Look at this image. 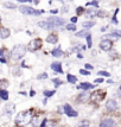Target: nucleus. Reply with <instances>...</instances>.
Listing matches in <instances>:
<instances>
[{
	"label": "nucleus",
	"instance_id": "1",
	"mask_svg": "<svg viewBox=\"0 0 121 127\" xmlns=\"http://www.w3.org/2000/svg\"><path fill=\"white\" fill-rule=\"evenodd\" d=\"M32 120V109L30 111H24L20 112L16 118V124L17 125H26Z\"/></svg>",
	"mask_w": 121,
	"mask_h": 127
},
{
	"label": "nucleus",
	"instance_id": "2",
	"mask_svg": "<svg viewBox=\"0 0 121 127\" xmlns=\"http://www.w3.org/2000/svg\"><path fill=\"white\" fill-rule=\"evenodd\" d=\"M25 52H26V46H25V45H23V44L16 45V46L12 49V51H11L12 60H14V61H17V60H20L22 57H24Z\"/></svg>",
	"mask_w": 121,
	"mask_h": 127
},
{
	"label": "nucleus",
	"instance_id": "3",
	"mask_svg": "<svg viewBox=\"0 0 121 127\" xmlns=\"http://www.w3.org/2000/svg\"><path fill=\"white\" fill-rule=\"evenodd\" d=\"M19 11L24 14H29V16H39L40 14V11H36L32 7H29V6H20Z\"/></svg>",
	"mask_w": 121,
	"mask_h": 127
},
{
	"label": "nucleus",
	"instance_id": "4",
	"mask_svg": "<svg viewBox=\"0 0 121 127\" xmlns=\"http://www.w3.org/2000/svg\"><path fill=\"white\" fill-rule=\"evenodd\" d=\"M40 48H42V40L40 39H32L28 45V49L30 51H36Z\"/></svg>",
	"mask_w": 121,
	"mask_h": 127
},
{
	"label": "nucleus",
	"instance_id": "5",
	"mask_svg": "<svg viewBox=\"0 0 121 127\" xmlns=\"http://www.w3.org/2000/svg\"><path fill=\"white\" fill-rule=\"evenodd\" d=\"M48 22H50L54 26H62V25H64V20L60 18V17H50L49 19H48Z\"/></svg>",
	"mask_w": 121,
	"mask_h": 127
},
{
	"label": "nucleus",
	"instance_id": "6",
	"mask_svg": "<svg viewBox=\"0 0 121 127\" xmlns=\"http://www.w3.org/2000/svg\"><path fill=\"white\" fill-rule=\"evenodd\" d=\"M103 93L101 92V90H96V92H94L93 94L90 95V99L93 100L94 102H97V101H101V100H103Z\"/></svg>",
	"mask_w": 121,
	"mask_h": 127
},
{
	"label": "nucleus",
	"instance_id": "7",
	"mask_svg": "<svg viewBox=\"0 0 121 127\" xmlns=\"http://www.w3.org/2000/svg\"><path fill=\"white\" fill-rule=\"evenodd\" d=\"M63 109H64L65 115H68V116H77V112L74 111V109L71 108V106L68 105V103L63 106Z\"/></svg>",
	"mask_w": 121,
	"mask_h": 127
},
{
	"label": "nucleus",
	"instance_id": "8",
	"mask_svg": "<svg viewBox=\"0 0 121 127\" xmlns=\"http://www.w3.org/2000/svg\"><path fill=\"white\" fill-rule=\"evenodd\" d=\"M100 49L103 50V51H109V50L112 49V42L103 39V40L100 43Z\"/></svg>",
	"mask_w": 121,
	"mask_h": 127
},
{
	"label": "nucleus",
	"instance_id": "9",
	"mask_svg": "<svg viewBox=\"0 0 121 127\" xmlns=\"http://www.w3.org/2000/svg\"><path fill=\"white\" fill-rule=\"evenodd\" d=\"M100 127H115V122H114V120L107 118V119H103V120L101 121Z\"/></svg>",
	"mask_w": 121,
	"mask_h": 127
},
{
	"label": "nucleus",
	"instance_id": "10",
	"mask_svg": "<svg viewBox=\"0 0 121 127\" xmlns=\"http://www.w3.org/2000/svg\"><path fill=\"white\" fill-rule=\"evenodd\" d=\"M107 109H108V111H115L116 108H118V102H116L115 100H108V101H107Z\"/></svg>",
	"mask_w": 121,
	"mask_h": 127
},
{
	"label": "nucleus",
	"instance_id": "11",
	"mask_svg": "<svg viewBox=\"0 0 121 127\" xmlns=\"http://www.w3.org/2000/svg\"><path fill=\"white\" fill-rule=\"evenodd\" d=\"M51 69L54 70V71L58 72V74H62L63 70H62V63L60 62H54L52 64H51Z\"/></svg>",
	"mask_w": 121,
	"mask_h": 127
},
{
	"label": "nucleus",
	"instance_id": "12",
	"mask_svg": "<svg viewBox=\"0 0 121 127\" xmlns=\"http://www.w3.org/2000/svg\"><path fill=\"white\" fill-rule=\"evenodd\" d=\"M38 26H40V28L44 29V30H52V29L55 28L50 22H39Z\"/></svg>",
	"mask_w": 121,
	"mask_h": 127
},
{
	"label": "nucleus",
	"instance_id": "13",
	"mask_svg": "<svg viewBox=\"0 0 121 127\" xmlns=\"http://www.w3.org/2000/svg\"><path fill=\"white\" fill-rule=\"evenodd\" d=\"M10 34H11V32H10L8 29H0V37H1L2 39L8 38Z\"/></svg>",
	"mask_w": 121,
	"mask_h": 127
},
{
	"label": "nucleus",
	"instance_id": "14",
	"mask_svg": "<svg viewBox=\"0 0 121 127\" xmlns=\"http://www.w3.org/2000/svg\"><path fill=\"white\" fill-rule=\"evenodd\" d=\"M78 89H83V90H88V89H93L94 86L93 84H90V83L88 82H83L81 83V84H78V87H77Z\"/></svg>",
	"mask_w": 121,
	"mask_h": 127
},
{
	"label": "nucleus",
	"instance_id": "15",
	"mask_svg": "<svg viewBox=\"0 0 121 127\" xmlns=\"http://www.w3.org/2000/svg\"><path fill=\"white\" fill-rule=\"evenodd\" d=\"M46 42L50 43V44H56L57 42H58V39H57V36L56 34H50L48 36V38H46Z\"/></svg>",
	"mask_w": 121,
	"mask_h": 127
},
{
	"label": "nucleus",
	"instance_id": "16",
	"mask_svg": "<svg viewBox=\"0 0 121 127\" xmlns=\"http://www.w3.org/2000/svg\"><path fill=\"white\" fill-rule=\"evenodd\" d=\"M78 96H80V97H78V100H80L81 102H86V101L90 97V95H89L88 93H86V92H84V93H82V94H80Z\"/></svg>",
	"mask_w": 121,
	"mask_h": 127
},
{
	"label": "nucleus",
	"instance_id": "17",
	"mask_svg": "<svg viewBox=\"0 0 121 127\" xmlns=\"http://www.w3.org/2000/svg\"><path fill=\"white\" fill-rule=\"evenodd\" d=\"M52 55L55 57H60V56H63V51L60 49H54L52 50Z\"/></svg>",
	"mask_w": 121,
	"mask_h": 127
},
{
	"label": "nucleus",
	"instance_id": "18",
	"mask_svg": "<svg viewBox=\"0 0 121 127\" xmlns=\"http://www.w3.org/2000/svg\"><path fill=\"white\" fill-rule=\"evenodd\" d=\"M0 97L2 100H7L8 99V93L4 90V89H0Z\"/></svg>",
	"mask_w": 121,
	"mask_h": 127
},
{
	"label": "nucleus",
	"instance_id": "19",
	"mask_svg": "<svg viewBox=\"0 0 121 127\" xmlns=\"http://www.w3.org/2000/svg\"><path fill=\"white\" fill-rule=\"evenodd\" d=\"M94 25H95V22H84L82 24V26L84 29H89V28H93Z\"/></svg>",
	"mask_w": 121,
	"mask_h": 127
},
{
	"label": "nucleus",
	"instance_id": "20",
	"mask_svg": "<svg viewBox=\"0 0 121 127\" xmlns=\"http://www.w3.org/2000/svg\"><path fill=\"white\" fill-rule=\"evenodd\" d=\"M97 14V11H95V10H87L86 11V16L88 17H95Z\"/></svg>",
	"mask_w": 121,
	"mask_h": 127
},
{
	"label": "nucleus",
	"instance_id": "21",
	"mask_svg": "<svg viewBox=\"0 0 121 127\" xmlns=\"http://www.w3.org/2000/svg\"><path fill=\"white\" fill-rule=\"evenodd\" d=\"M90 33L87 31V30H83V31H81V32H77L76 36L77 37H87V36H89Z\"/></svg>",
	"mask_w": 121,
	"mask_h": 127
},
{
	"label": "nucleus",
	"instance_id": "22",
	"mask_svg": "<svg viewBox=\"0 0 121 127\" xmlns=\"http://www.w3.org/2000/svg\"><path fill=\"white\" fill-rule=\"evenodd\" d=\"M68 81L70 83H76L77 82V78H76V76H74V75H68Z\"/></svg>",
	"mask_w": 121,
	"mask_h": 127
},
{
	"label": "nucleus",
	"instance_id": "23",
	"mask_svg": "<svg viewBox=\"0 0 121 127\" xmlns=\"http://www.w3.org/2000/svg\"><path fill=\"white\" fill-rule=\"evenodd\" d=\"M52 95H55V90H44V96L50 97V96H52Z\"/></svg>",
	"mask_w": 121,
	"mask_h": 127
},
{
	"label": "nucleus",
	"instance_id": "24",
	"mask_svg": "<svg viewBox=\"0 0 121 127\" xmlns=\"http://www.w3.org/2000/svg\"><path fill=\"white\" fill-rule=\"evenodd\" d=\"M6 111H7V113H8V114L13 113V111H14V106H13V105H7V106H6Z\"/></svg>",
	"mask_w": 121,
	"mask_h": 127
},
{
	"label": "nucleus",
	"instance_id": "25",
	"mask_svg": "<svg viewBox=\"0 0 121 127\" xmlns=\"http://www.w3.org/2000/svg\"><path fill=\"white\" fill-rule=\"evenodd\" d=\"M66 30H68V31H75V30H76L75 24H69V25H66Z\"/></svg>",
	"mask_w": 121,
	"mask_h": 127
},
{
	"label": "nucleus",
	"instance_id": "26",
	"mask_svg": "<svg viewBox=\"0 0 121 127\" xmlns=\"http://www.w3.org/2000/svg\"><path fill=\"white\" fill-rule=\"evenodd\" d=\"M4 6H5V7H7V8H17V6L14 5V4H11V2H5V4H4Z\"/></svg>",
	"mask_w": 121,
	"mask_h": 127
},
{
	"label": "nucleus",
	"instance_id": "27",
	"mask_svg": "<svg viewBox=\"0 0 121 127\" xmlns=\"http://www.w3.org/2000/svg\"><path fill=\"white\" fill-rule=\"evenodd\" d=\"M87 43H88V48H91V46H93V42H91V36H90V34L87 36Z\"/></svg>",
	"mask_w": 121,
	"mask_h": 127
},
{
	"label": "nucleus",
	"instance_id": "28",
	"mask_svg": "<svg viewBox=\"0 0 121 127\" xmlns=\"http://www.w3.org/2000/svg\"><path fill=\"white\" fill-rule=\"evenodd\" d=\"M97 74H99L100 76H106V77H109V76H110V74H109V72H107V71H102V70H101V71H99Z\"/></svg>",
	"mask_w": 121,
	"mask_h": 127
},
{
	"label": "nucleus",
	"instance_id": "29",
	"mask_svg": "<svg viewBox=\"0 0 121 127\" xmlns=\"http://www.w3.org/2000/svg\"><path fill=\"white\" fill-rule=\"evenodd\" d=\"M84 49H86V46H84V45H77L76 48L74 49V51H75V52H78L80 50H84Z\"/></svg>",
	"mask_w": 121,
	"mask_h": 127
},
{
	"label": "nucleus",
	"instance_id": "30",
	"mask_svg": "<svg viewBox=\"0 0 121 127\" xmlns=\"http://www.w3.org/2000/svg\"><path fill=\"white\" fill-rule=\"evenodd\" d=\"M48 77V74L46 72H43V74H40V75H38V80H44V78Z\"/></svg>",
	"mask_w": 121,
	"mask_h": 127
},
{
	"label": "nucleus",
	"instance_id": "31",
	"mask_svg": "<svg viewBox=\"0 0 121 127\" xmlns=\"http://www.w3.org/2000/svg\"><path fill=\"white\" fill-rule=\"evenodd\" d=\"M97 17H100V18H103V17H106L107 14H106V12L103 11H97V14H96Z\"/></svg>",
	"mask_w": 121,
	"mask_h": 127
},
{
	"label": "nucleus",
	"instance_id": "32",
	"mask_svg": "<svg viewBox=\"0 0 121 127\" xmlns=\"http://www.w3.org/2000/svg\"><path fill=\"white\" fill-rule=\"evenodd\" d=\"M118 12H119V10H116L115 13H114V16H113V19H112L113 24H118V20H116V14H118Z\"/></svg>",
	"mask_w": 121,
	"mask_h": 127
},
{
	"label": "nucleus",
	"instance_id": "33",
	"mask_svg": "<svg viewBox=\"0 0 121 127\" xmlns=\"http://www.w3.org/2000/svg\"><path fill=\"white\" fill-rule=\"evenodd\" d=\"M52 82L55 83L56 84V87H57V86H60V84H62V81H60V80H58V78H54V80H52Z\"/></svg>",
	"mask_w": 121,
	"mask_h": 127
},
{
	"label": "nucleus",
	"instance_id": "34",
	"mask_svg": "<svg viewBox=\"0 0 121 127\" xmlns=\"http://www.w3.org/2000/svg\"><path fill=\"white\" fill-rule=\"evenodd\" d=\"M83 11H84L83 7H77V14H82Z\"/></svg>",
	"mask_w": 121,
	"mask_h": 127
},
{
	"label": "nucleus",
	"instance_id": "35",
	"mask_svg": "<svg viewBox=\"0 0 121 127\" xmlns=\"http://www.w3.org/2000/svg\"><path fill=\"white\" fill-rule=\"evenodd\" d=\"M113 33L115 34L116 37H121V31H120V30H115V31H114Z\"/></svg>",
	"mask_w": 121,
	"mask_h": 127
},
{
	"label": "nucleus",
	"instance_id": "36",
	"mask_svg": "<svg viewBox=\"0 0 121 127\" xmlns=\"http://www.w3.org/2000/svg\"><path fill=\"white\" fill-rule=\"evenodd\" d=\"M87 5H88V6H90V5H93V6H97V1L95 0V1H91V2H88Z\"/></svg>",
	"mask_w": 121,
	"mask_h": 127
},
{
	"label": "nucleus",
	"instance_id": "37",
	"mask_svg": "<svg viewBox=\"0 0 121 127\" xmlns=\"http://www.w3.org/2000/svg\"><path fill=\"white\" fill-rule=\"evenodd\" d=\"M80 72H81L82 75H89V71H87V70H83V69H81V70H80Z\"/></svg>",
	"mask_w": 121,
	"mask_h": 127
},
{
	"label": "nucleus",
	"instance_id": "38",
	"mask_svg": "<svg viewBox=\"0 0 121 127\" xmlns=\"http://www.w3.org/2000/svg\"><path fill=\"white\" fill-rule=\"evenodd\" d=\"M62 12H63V13H66V12H68V6H63V8H62Z\"/></svg>",
	"mask_w": 121,
	"mask_h": 127
},
{
	"label": "nucleus",
	"instance_id": "39",
	"mask_svg": "<svg viewBox=\"0 0 121 127\" xmlns=\"http://www.w3.org/2000/svg\"><path fill=\"white\" fill-rule=\"evenodd\" d=\"M70 20H71V23L72 24H76V22H77V18L76 17H72L71 19H70Z\"/></svg>",
	"mask_w": 121,
	"mask_h": 127
},
{
	"label": "nucleus",
	"instance_id": "40",
	"mask_svg": "<svg viewBox=\"0 0 121 127\" xmlns=\"http://www.w3.org/2000/svg\"><path fill=\"white\" fill-rule=\"evenodd\" d=\"M101 82H103V78H96L95 80V83H101Z\"/></svg>",
	"mask_w": 121,
	"mask_h": 127
},
{
	"label": "nucleus",
	"instance_id": "41",
	"mask_svg": "<svg viewBox=\"0 0 121 127\" xmlns=\"http://www.w3.org/2000/svg\"><path fill=\"white\" fill-rule=\"evenodd\" d=\"M86 68H87V69H88V70H91V69H93V65H90V64H86Z\"/></svg>",
	"mask_w": 121,
	"mask_h": 127
},
{
	"label": "nucleus",
	"instance_id": "42",
	"mask_svg": "<svg viewBox=\"0 0 121 127\" xmlns=\"http://www.w3.org/2000/svg\"><path fill=\"white\" fill-rule=\"evenodd\" d=\"M18 1H20V2H31L32 0H18Z\"/></svg>",
	"mask_w": 121,
	"mask_h": 127
},
{
	"label": "nucleus",
	"instance_id": "43",
	"mask_svg": "<svg viewBox=\"0 0 121 127\" xmlns=\"http://www.w3.org/2000/svg\"><path fill=\"white\" fill-rule=\"evenodd\" d=\"M50 12H51L52 14H56V13L58 12V10H56V8H55V10H51V11H50Z\"/></svg>",
	"mask_w": 121,
	"mask_h": 127
},
{
	"label": "nucleus",
	"instance_id": "44",
	"mask_svg": "<svg viewBox=\"0 0 121 127\" xmlns=\"http://www.w3.org/2000/svg\"><path fill=\"white\" fill-rule=\"evenodd\" d=\"M4 54H5V50H4V49H0V56H2Z\"/></svg>",
	"mask_w": 121,
	"mask_h": 127
},
{
	"label": "nucleus",
	"instance_id": "45",
	"mask_svg": "<svg viewBox=\"0 0 121 127\" xmlns=\"http://www.w3.org/2000/svg\"><path fill=\"white\" fill-rule=\"evenodd\" d=\"M0 62H2V63H6V60H4V58H0Z\"/></svg>",
	"mask_w": 121,
	"mask_h": 127
},
{
	"label": "nucleus",
	"instance_id": "46",
	"mask_svg": "<svg viewBox=\"0 0 121 127\" xmlns=\"http://www.w3.org/2000/svg\"><path fill=\"white\" fill-rule=\"evenodd\" d=\"M30 95H31V96H33V95H34V92H33V90H31V93H30Z\"/></svg>",
	"mask_w": 121,
	"mask_h": 127
},
{
	"label": "nucleus",
	"instance_id": "47",
	"mask_svg": "<svg viewBox=\"0 0 121 127\" xmlns=\"http://www.w3.org/2000/svg\"><path fill=\"white\" fill-rule=\"evenodd\" d=\"M78 127H89L88 125H81V126H78Z\"/></svg>",
	"mask_w": 121,
	"mask_h": 127
},
{
	"label": "nucleus",
	"instance_id": "48",
	"mask_svg": "<svg viewBox=\"0 0 121 127\" xmlns=\"http://www.w3.org/2000/svg\"><path fill=\"white\" fill-rule=\"evenodd\" d=\"M0 22H1V17H0Z\"/></svg>",
	"mask_w": 121,
	"mask_h": 127
},
{
	"label": "nucleus",
	"instance_id": "49",
	"mask_svg": "<svg viewBox=\"0 0 121 127\" xmlns=\"http://www.w3.org/2000/svg\"><path fill=\"white\" fill-rule=\"evenodd\" d=\"M120 89H121V87H120Z\"/></svg>",
	"mask_w": 121,
	"mask_h": 127
}]
</instances>
